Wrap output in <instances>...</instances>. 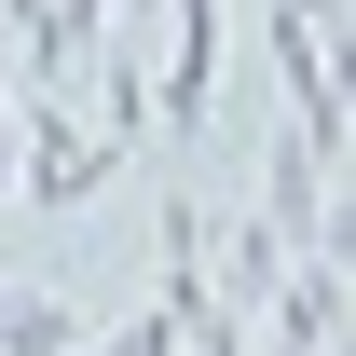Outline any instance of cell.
<instances>
[{
	"mask_svg": "<svg viewBox=\"0 0 356 356\" xmlns=\"http://www.w3.org/2000/svg\"><path fill=\"white\" fill-rule=\"evenodd\" d=\"M0 343H14V356H55V343H69V315H55V302H14V315H0Z\"/></svg>",
	"mask_w": 356,
	"mask_h": 356,
	"instance_id": "cell-3",
	"label": "cell"
},
{
	"mask_svg": "<svg viewBox=\"0 0 356 356\" xmlns=\"http://www.w3.org/2000/svg\"><path fill=\"white\" fill-rule=\"evenodd\" d=\"M96 178H110V137L42 124V151H28V192H42V206H69V192H96Z\"/></svg>",
	"mask_w": 356,
	"mask_h": 356,
	"instance_id": "cell-1",
	"label": "cell"
},
{
	"mask_svg": "<svg viewBox=\"0 0 356 356\" xmlns=\"http://www.w3.org/2000/svg\"><path fill=\"white\" fill-rule=\"evenodd\" d=\"M274 220H288V247H315V137L274 151Z\"/></svg>",
	"mask_w": 356,
	"mask_h": 356,
	"instance_id": "cell-2",
	"label": "cell"
}]
</instances>
